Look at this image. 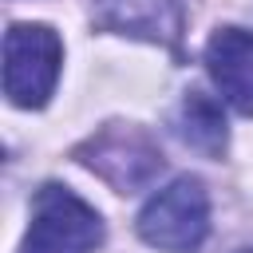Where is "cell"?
<instances>
[{
	"instance_id": "cell-1",
	"label": "cell",
	"mask_w": 253,
	"mask_h": 253,
	"mask_svg": "<svg viewBox=\"0 0 253 253\" xmlns=\"http://www.w3.org/2000/svg\"><path fill=\"white\" fill-rule=\"evenodd\" d=\"M210 233V198L198 178H174L138 213V237L162 253H194Z\"/></svg>"
},
{
	"instance_id": "cell-2",
	"label": "cell",
	"mask_w": 253,
	"mask_h": 253,
	"mask_svg": "<svg viewBox=\"0 0 253 253\" xmlns=\"http://www.w3.org/2000/svg\"><path fill=\"white\" fill-rule=\"evenodd\" d=\"M63 43L43 24H12L4 36V95L16 107H43L55 91Z\"/></svg>"
},
{
	"instance_id": "cell-3",
	"label": "cell",
	"mask_w": 253,
	"mask_h": 253,
	"mask_svg": "<svg viewBox=\"0 0 253 253\" xmlns=\"http://www.w3.org/2000/svg\"><path fill=\"white\" fill-rule=\"evenodd\" d=\"M103 241L99 213L63 186H43L32 206V225L20 253H91Z\"/></svg>"
},
{
	"instance_id": "cell-4",
	"label": "cell",
	"mask_w": 253,
	"mask_h": 253,
	"mask_svg": "<svg viewBox=\"0 0 253 253\" xmlns=\"http://www.w3.org/2000/svg\"><path fill=\"white\" fill-rule=\"evenodd\" d=\"M79 158L95 174H103L111 186H119V190L146 186L158 174V166H162L154 142L142 130H134V126H107L87 146H79Z\"/></svg>"
},
{
	"instance_id": "cell-5",
	"label": "cell",
	"mask_w": 253,
	"mask_h": 253,
	"mask_svg": "<svg viewBox=\"0 0 253 253\" xmlns=\"http://www.w3.org/2000/svg\"><path fill=\"white\" fill-rule=\"evenodd\" d=\"M206 67L221 99L241 115H253V36L241 28L213 32L206 43Z\"/></svg>"
},
{
	"instance_id": "cell-6",
	"label": "cell",
	"mask_w": 253,
	"mask_h": 253,
	"mask_svg": "<svg viewBox=\"0 0 253 253\" xmlns=\"http://www.w3.org/2000/svg\"><path fill=\"white\" fill-rule=\"evenodd\" d=\"M103 4V20L126 32H142V36H162L174 32V8L170 0H99Z\"/></svg>"
},
{
	"instance_id": "cell-7",
	"label": "cell",
	"mask_w": 253,
	"mask_h": 253,
	"mask_svg": "<svg viewBox=\"0 0 253 253\" xmlns=\"http://www.w3.org/2000/svg\"><path fill=\"white\" fill-rule=\"evenodd\" d=\"M182 138L206 154H221V146H225V119H221L217 103H210L202 91H190V99L182 107Z\"/></svg>"
},
{
	"instance_id": "cell-8",
	"label": "cell",
	"mask_w": 253,
	"mask_h": 253,
	"mask_svg": "<svg viewBox=\"0 0 253 253\" xmlns=\"http://www.w3.org/2000/svg\"><path fill=\"white\" fill-rule=\"evenodd\" d=\"M241 253H253V249H241Z\"/></svg>"
}]
</instances>
